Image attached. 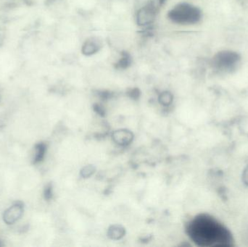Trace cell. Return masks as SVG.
I'll return each instance as SVG.
<instances>
[{"instance_id": "cell-6", "label": "cell", "mask_w": 248, "mask_h": 247, "mask_svg": "<svg viewBox=\"0 0 248 247\" xmlns=\"http://www.w3.org/2000/svg\"><path fill=\"white\" fill-rule=\"evenodd\" d=\"M101 49L100 42L96 39H90L84 42L82 46V53L86 56L94 55Z\"/></svg>"}, {"instance_id": "cell-2", "label": "cell", "mask_w": 248, "mask_h": 247, "mask_svg": "<svg viewBox=\"0 0 248 247\" xmlns=\"http://www.w3.org/2000/svg\"><path fill=\"white\" fill-rule=\"evenodd\" d=\"M170 20L178 24H195L198 23L202 17L199 8L192 4H178L169 13Z\"/></svg>"}, {"instance_id": "cell-7", "label": "cell", "mask_w": 248, "mask_h": 247, "mask_svg": "<svg viewBox=\"0 0 248 247\" xmlns=\"http://www.w3.org/2000/svg\"><path fill=\"white\" fill-rule=\"evenodd\" d=\"M113 140L120 145H128L131 143L133 135L128 131L120 130L115 132L113 135Z\"/></svg>"}, {"instance_id": "cell-5", "label": "cell", "mask_w": 248, "mask_h": 247, "mask_svg": "<svg viewBox=\"0 0 248 247\" xmlns=\"http://www.w3.org/2000/svg\"><path fill=\"white\" fill-rule=\"evenodd\" d=\"M23 214V207L21 203H16L7 209L3 215L4 221L7 224L12 225L17 222Z\"/></svg>"}, {"instance_id": "cell-15", "label": "cell", "mask_w": 248, "mask_h": 247, "mask_svg": "<svg viewBox=\"0 0 248 247\" xmlns=\"http://www.w3.org/2000/svg\"><path fill=\"white\" fill-rule=\"evenodd\" d=\"M165 1H166V0H159V3H160V5H162Z\"/></svg>"}, {"instance_id": "cell-3", "label": "cell", "mask_w": 248, "mask_h": 247, "mask_svg": "<svg viewBox=\"0 0 248 247\" xmlns=\"http://www.w3.org/2000/svg\"><path fill=\"white\" fill-rule=\"evenodd\" d=\"M240 61V56L233 51H221L214 55L211 60L213 68L219 71H231L235 69Z\"/></svg>"}, {"instance_id": "cell-11", "label": "cell", "mask_w": 248, "mask_h": 247, "mask_svg": "<svg viewBox=\"0 0 248 247\" xmlns=\"http://www.w3.org/2000/svg\"><path fill=\"white\" fill-rule=\"evenodd\" d=\"M131 64V58H130L129 55L127 53H123V56L121 58L120 60L118 62V67L119 68H126L129 66Z\"/></svg>"}, {"instance_id": "cell-4", "label": "cell", "mask_w": 248, "mask_h": 247, "mask_svg": "<svg viewBox=\"0 0 248 247\" xmlns=\"http://www.w3.org/2000/svg\"><path fill=\"white\" fill-rule=\"evenodd\" d=\"M156 7L154 3L150 2L141 7L136 15V21L140 26H146L154 21L156 15Z\"/></svg>"}, {"instance_id": "cell-1", "label": "cell", "mask_w": 248, "mask_h": 247, "mask_svg": "<svg viewBox=\"0 0 248 247\" xmlns=\"http://www.w3.org/2000/svg\"><path fill=\"white\" fill-rule=\"evenodd\" d=\"M187 233L200 247H230L231 233L215 218L208 215H200L188 224Z\"/></svg>"}, {"instance_id": "cell-10", "label": "cell", "mask_w": 248, "mask_h": 247, "mask_svg": "<svg viewBox=\"0 0 248 247\" xmlns=\"http://www.w3.org/2000/svg\"><path fill=\"white\" fill-rule=\"evenodd\" d=\"M172 100H173V97L169 91H164L159 96V101L163 105H169L172 102Z\"/></svg>"}, {"instance_id": "cell-13", "label": "cell", "mask_w": 248, "mask_h": 247, "mask_svg": "<svg viewBox=\"0 0 248 247\" xmlns=\"http://www.w3.org/2000/svg\"><path fill=\"white\" fill-rule=\"evenodd\" d=\"M94 172V168H92L91 166H87V168H84L82 172L83 176L89 177L92 175Z\"/></svg>"}, {"instance_id": "cell-14", "label": "cell", "mask_w": 248, "mask_h": 247, "mask_svg": "<svg viewBox=\"0 0 248 247\" xmlns=\"http://www.w3.org/2000/svg\"><path fill=\"white\" fill-rule=\"evenodd\" d=\"M243 178H244L245 182L248 184V168L244 172V175H243Z\"/></svg>"}, {"instance_id": "cell-12", "label": "cell", "mask_w": 248, "mask_h": 247, "mask_svg": "<svg viewBox=\"0 0 248 247\" xmlns=\"http://www.w3.org/2000/svg\"><path fill=\"white\" fill-rule=\"evenodd\" d=\"M44 195H45V200H50L52 197V187L50 184L46 186L44 191Z\"/></svg>"}, {"instance_id": "cell-9", "label": "cell", "mask_w": 248, "mask_h": 247, "mask_svg": "<svg viewBox=\"0 0 248 247\" xmlns=\"http://www.w3.org/2000/svg\"><path fill=\"white\" fill-rule=\"evenodd\" d=\"M108 235L111 239H119L123 237L124 235V229L119 226H112L108 232Z\"/></svg>"}, {"instance_id": "cell-8", "label": "cell", "mask_w": 248, "mask_h": 247, "mask_svg": "<svg viewBox=\"0 0 248 247\" xmlns=\"http://www.w3.org/2000/svg\"><path fill=\"white\" fill-rule=\"evenodd\" d=\"M35 149H36V153H35L34 158H33V163L37 164L42 162L45 158L46 146L44 143H39L36 145Z\"/></svg>"}]
</instances>
